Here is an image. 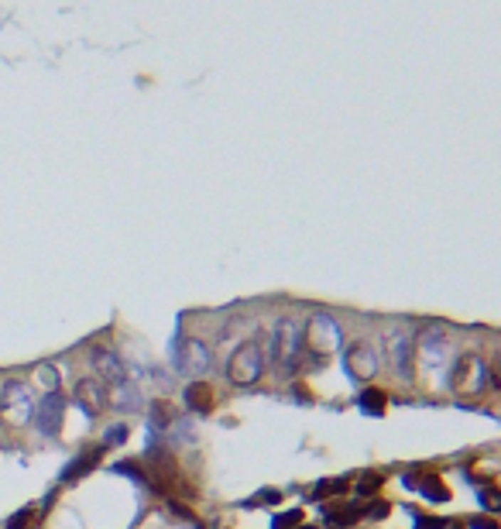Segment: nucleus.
Instances as JSON below:
<instances>
[{
    "mask_svg": "<svg viewBox=\"0 0 501 529\" xmlns=\"http://www.w3.org/2000/svg\"><path fill=\"white\" fill-rule=\"evenodd\" d=\"M412 361L423 372H436L450 361V330L443 323H429L412 337Z\"/></svg>",
    "mask_w": 501,
    "mask_h": 529,
    "instance_id": "nucleus-1",
    "label": "nucleus"
},
{
    "mask_svg": "<svg viewBox=\"0 0 501 529\" xmlns=\"http://www.w3.org/2000/svg\"><path fill=\"white\" fill-rule=\"evenodd\" d=\"M487 365H484L478 354H460L453 365H450V375H446V385L453 389L457 395H481L484 385H487Z\"/></svg>",
    "mask_w": 501,
    "mask_h": 529,
    "instance_id": "nucleus-2",
    "label": "nucleus"
},
{
    "mask_svg": "<svg viewBox=\"0 0 501 529\" xmlns=\"http://www.w3.org/2000/svg\"><path fill=\"white\" fill-rule=\"evenodd\" d=\"M265 375V351L261 340H244L227 361V378L233 385H254Z\"/></svg>",
    "mask_w": 501,
    "mask_h": 529,
    "instance_id": "nucleus-3",
    "label": "nucleus"
},
{
    "mask_svg": "<svg viewBox=\"0 0 501 529\" xmlns=\"http://www.w3.org/2000/svg\"><path fill=\"white\" fill-rule=\"evenodd\" d=\"M302 351H306V344H302V323L299 320H278V327H275V337H271V354H275V361L282 365V368H295L299 361H302Z\"/></svg>",
    "mask_w": 501,
    "mask_h": 529,
    "instance_id": "nucleus-4",
    "label": "nucleus"
},
{
    "mask_svg": "<svg viewBox=\"0 0 501 529\" xmlns=\"http://www.w3.org/2000/svg\"><path fill=\"white\" fill-rule=\"evenodd\" d=\"M302 344H306L309 351H316L320 357H327V354H333L344 344V333H340V327H337L333 316L312 313L306 323H302Z\"/></svg>",
    "mask_w": 501,
    "mask_h": 529,
    "instance_id": "nucleus-5",
    "label": "nucleus"
},
{
    "mask_svg": "<svg viewBox=\"0 0 501 529\" xmlns=\"http://www.w3.org/2000/svg\"><path fill=\"white\" fill-rule=\"evenodd\" d=\"M65 406H69V399H65V392L62 389H52V392H45L35 402V409H31V426L41 433V436H58V430H62V416H65Z\"/></svg>",
    "mask_w": 501,
    "mask_h": 529,
    "instance_id": "nucleus-6",
    "label": "nucleus"
},
{
    "mask_svg": "<svg viewBox=\"0 0 501 529\" xmlns=\"http://www.w3.org/2000/svg\"><path fill=\"white\" fill-rule=\"evenodd\" d=\"M381 365H385V354H381V347L374 340H354L347 351H344V368L357 382L374 378V375L381 372Z\"/></svg>",
    "mask_w": 501,
    "mask_h": 529,
    "instance_id": "nucleus-7",
    "label": "nucleus"
},
{
    "mask_svg": "<svg viewBox=\"0 0 501 529\" xmlns=\"http://www.w3.org/2000/svg\"><path fill=\"white\" fill-rule=\"evenodd\" d=\"M172 365H175V372L189 375V378H199L203 372H210L213 354H210V347H206L203 340H196V337H186V340H179V344H175Z\"/></svg>",
    "mask_w": 501,
    "mask_h": 529,
    "instance_id": "nucleus-8",
    "label": "nucleus"
},
{
    "mask_svg": "<svg viewBox=\"0 0 501 529\" xmlns=\"http://www.w3.org/2000/svg\"><path fill=\"white\" fill-rule=\"evenodd\" d=\"M73 402H76L90 419H97V416H103V412L110 409V385H103L97 375L79 378L76 385H73Z\"/></svg>",
    "mask_w": 501,
    "mask_h": 529,
    "instance_id": "nucleus-9",
    "label": "nucleus"
},
{
    "mask_svg": "<svg viewBox=\"0 0 501 529\" xmlns=\"http://www.w3.org/2000/svg\"><path fill=\"white\" fill-rule=\"evenodd\" d=\"M35 402L38 399L31 395V385L24 378H4V385H0V419H4V412H24V416H31Z\"/></svg>",
    "mask_w": 501,
    "mask_h": 529,
    "instance_id": "nucleus-10",
    "label": "nucleus"
},
{
    "mask_svg": "<svg viewBox=\"0 0 501 529\" xmlns=\"http://www.w3.org/2000/svg\"><path fill=\"white\" fill-rule=\"evenodd\" d=\"M103 454H107L103 444H93V447L79 451L65 468L58 471V485H76V481H83L86 474H93V471L100 468V461H103Z\"/></svg>",
    "mask_w": 501,
    "mask_h": 529,
    "instance_id": "nucleus-11",
    "label": "nucleus"
},
{
    "mask_svg": "<svg viewBox=\"0 0 501 529\" xmlns=\"http://www.w3.org/2000/svg\"><path fill=\"white\" fill-rule=\"evenodd\" d=\"M90 365L103 385H120L127 382V368H124V357L114 351V347H93L90 351Z\"/></svg>",
    "mask_w": 501,
    "mask_h": 529,
    "instance_id": "nucleus-12",
    "label": "nucleus"
},
{
    "mask_svg": "<svg viewBox=\"0 0 501 529\" xmlns=\"http://www.w3.org/2000/svg\"><path fill=\"white\" fill-rule=\"evenodd\" d=\"M385 361L395 368V375L399 378H408V372H412V333L405 330H391L388 333V344H385Z\"/></svg>",
    "mask_w": 501,
    "mask_h": 529,
    "instance_id": "nucleus-13",
    "label": "nucleus"
},
{
    "mask_svg": "<svg viewBox=\"0 0 501 529\" xmlns=\"http://www.w3.org/2000/svg\"><path fill=\"white\" fill-rule=\"evenodd\" d=\"M182 399H186V409L199 412V416H206V412H213V389L206 385V382H189L186 385V392H182Z\"/></svg>",
    "mask_w": 501,
    "mask_h": 529,
    "instance_id": "nucleus-14",
    "label": "nucleus"
},
{
    "mask_svg": "<svg viewBox=\"0 0 501 529\" xmlns=\"http://www.w3.org/2000/svg\"><path fill=\"white\" fill-rule=\"evenodd\" d=\"M110 406H114V409H124V412L141 409V402H137V389L131 385V382L114 385V392H110Z\"/></svg>",
    "mask_w": 501,
    "mask_h": 529,
    "instance_id": "nucleus-15",
    "label": "nucleus"
},
{
    "mask_svg": "<svg viewBox=\"0 0 501 529\" xmlns=\"http://www.w3.org/2000/svg\"><path fill=\"white\" fill-rule=\"evenodd\" d=\"M361 515H364V512L357 509V506H337V509H327V526L329 529H347V526H354Z\"/></svg>",
    "mask_w": 501,
    "mask_h": 529,
    "instance_id": "nucleus-16",
    "label": "nucleus"
},
{
    "mask_svg": "<svg viewBox=\"0 0 501 529\" xmlns=\"http://www.w3.org/2000/svg\"><path fill=\"white\" fill-rule=\"evenodd\" d=\"M35 519H38V506H24V509H18L14 515L4 519V529H31Z\"/></svg>",
    "mask_w": 501,
    "mask_h": 529,
    "instance_id": "nucleus-17",
    "label": "nucleus"
},
{
    "mask_svg": "<svg viewBox=\"0 0 501 529\" xmlns=\"http://www.w3.org/2000/svg\"><path fill=\"white\" fill-rule=\"evenodd\" d=\"M385 399H388V395L378 392V389H364L357 402H361V409H364L367 416H381V412H385Z\"/></svg>",
    "mask_w": 501,
    "mask_h": 529,
    "instance_id": "nucleus-18",
    "label": "nucleus"
},
{
    "mask_svg": "<svg viewBox=\"0 0 501 529\" xmlns=\"http://www.w3.org/2000/svg\"><path fill=\"white\" fill-rule=\"evenodd\" d=\"M350 488V478H329V481H320L312 488V498H329V495H344Z\"/></svg>",
    "mask_w": 501,
    "mask_h": 529,
    "instance_id": "nucleus-19",
    "label": "nucleus"
},
{
    "mask_svg": "<svg viewBox=\"0 0 501 529\" xmlns=\"http://www.w3.org/2000/svg\"><path fill=\"white\" fill-rule=\"evenodd\" d=\"M148 423H152V430H169L172 409H169L165 402H152V406H148Z\"/></svg>",
    "mask_w": 501,
    "mask_h": 529,
    "instance_id": "nucleus-20",
    "label": "nucleus"
},
{
    "mask_svg": "<svg viewBox=\"0 0 501 529\" xmlns=\"http://www.w3.org/2000/svg\"><path fill=\"white\" fill-rule=\"evenodd\" d=\"M419 491H423L429 502H446V498H450V488H446V485H440V478H423Z\"/></svg>",
    "mask_w": 501,
    "mask_h": 529,
    "instance_id": "nucleus-21",
    "label": "nucleus"
},
{
    "mask_svg": "<svg viewBox=\"0 0 501 529\" xmlns=\"http://www.w3.org/2000/svg\"><path fill=\"white\" fill-rule=\"evenodd\" d=\"M381 485H385V478H381L378 471H364V474H361V481H357V495H364V498H367V495H374Z\"/></svg>",
    "mask_w": 501,
    "mask_h": 529,
    "instance_id": "nucleus-22",
    "label": "nucleus"
},
{
    "mask_svg": "<svg viewBox=\"0 0 501 529\" xmlns=\"http://www.w3.org/2000/svg\"><path fill=\"white\" fill-rule=\"evenodd\" d=\"M127 436H131V430L124 426V423H117V426H110V430L103 433V447L110 451V447H120V444H127Z\"/></svg>",
    "mask_w": 501,
    "mask_h": 529,
    "instance_id": "nucleus-23",
    "label": "nucleus"
},
{
    "mask_svg": "<svg viewBox=\"0 0 501 529\" xmlns=\"http://www.w3.org/2000/svg\"><path fill=\"white\" fill-rule=\"evenodd\" d=\"M302 523V509H289V512H278L275 519H271V529H292Z\"/></svg>",
    "mask_w": 501,
    "mask_h": 529,
    "instance_id": "nucleus-24",
    "label": "nucleus"
},
{
    "mask_svg": "<svg viewBox=\"0 0 501 529\" xmlns=\"http://www.w3.org/2000/svg\"><path fill=\"white\" fill-rule=\"evenodd\" d=\"M278 502H282V491L265 488V491H258L254 498H248V502H244V509H250V506H278Z\"/></svg>",
    "mask_w": 501,
    "mask_h": 529,
    "instance_id": "nucleus-25",
    "label": "nucleus"
},
{
    "mask_svg": "<svg viewBox=\"0 0 501 529\" xmlns=\"http://www.w3.org/2000/svg\"><path fill=\"white\" fill-rule=\"evenodd\" d=\"M481 506H487L491 512H501V491L498 488H481Z\"/></svg>",
    "mask_w": 501,
    "mask_h": 529,
    "instance_id": "nucleus-26",
    "label": "nucleus"
},
{
    "mask_svg": "<svg viewBox=\"0 0 501 529\" xmlns=\"http://www.w3.org/2000/svg\"><path fill=\"white\" fill-rule=\"evenodd\" d=\"M38 372H41V378H45V385H48V392L58 389V378H56V368H52V365H41Z\"/></svg>",
    "mask_w": 501,
    "mask_h": 529,
    "instance_id": "nucleus-27",
    "label": "nucleus"
},
{
    "mask_svg": "<svg viewBox=\"0 0 501 529\" xmlns=\"http://www.w3.org/2000/svg\"><path fill=\"white\" fill-rule=\"evenodd\" d=\"M364 515H371V519H385L388 506H385V502H374V506H367V509H364Z\"/></svg>",
    "mask_w": 501,
    "mask_h": 529,
    "instance_id": "nucleus-28",
    "label": "nucleus"
},
{
    "mask_svg": "<svg viewBox=\"0 0 501 529\" xmlns=\"http://www.w3.org/2000/svg\"><path fill=\"white\" fill-rule=\"evenodd\" d=\"M474 529H498L491 519H474Z\"/></svg>",
    "mask_w": 501,
    "mask_h": 529,
    "instance_id": "nucleus-29",
    "label": "nucleus"
}]
</instances>
